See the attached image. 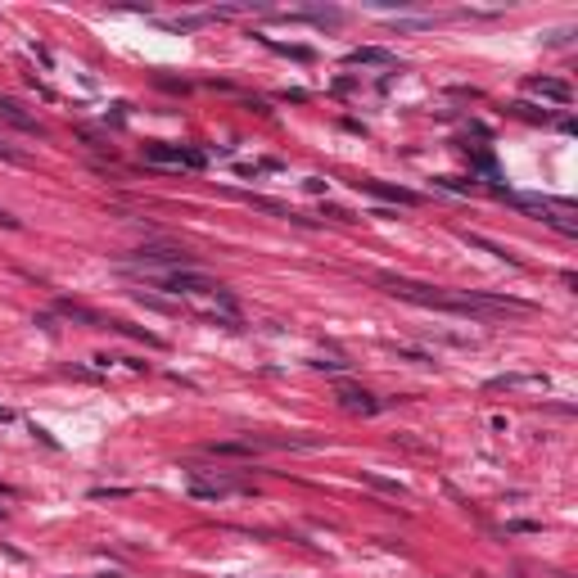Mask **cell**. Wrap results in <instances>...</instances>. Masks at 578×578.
Listing matches in <instances>:
<instances>
[{
	"instance_id": "1",
	"label": "cell",
	"mask_w": 578,
	"mask_h": 578,
	"mask_svg": "<svg viewBox=\"0 0 578 578\" xmlns=\"http://www.w3.org/2000/svg\"><path fill=\"white\" fill-rule=\"evenodd\" d=\"M380 285L393 298H407V303L434 307V312H457V316H497V312H528L515 298H488V294H438L434 285H416L407 276H380Z\"/></svg>"
},
{
	"instance_id": "2",
	"label": "cell",
	"mask_w": 578,
	"mask_h": 578,
	"mask_svg": "<svg viewBox=\"0 0 578 578\" xmlns=\"http://www.w3.org/2000/svg\"><path fill=\"white\" fill-rule=\"evenodd\" d=\"M140 285L168 289V294H204V298H226V285H217L213 276L195 272V267H177V272H154V267H127Z\"/></svg>"
},
{
	"instance_id": "3",
	"label": "cell",
	"mask_w": 578,
	"mask_h": 578,
	"mask_svg": "<svg viewBox=\"0 0 578 578\" xmlns=\"http://www.w3.org/2000/svg\"><path fill=\"white\" fill-rule=\"evenodd\" d=\"M140 158L149 168H168V172H199L208 163L204 149H186V144H144Z\"/></svg>"
},
{
	"instance_id": "4",
	"label": "cell",
	"mask_w": 578,
	"mask_h": 578,
	"mask_svg": "<svg viewBox=\"0 0 578 578\" xmlns=\"http://www.w3.org/2000/svg\"><path fill=\"white\" fill-rule=\"evenodd\" d=\"M515 208H524V213H533L538 221H547V226H556L561 235H578V221H574V208L570 204H556V199H533V195H506Z\"/></svg>"
},
{
	"instance_id": "5",
	"label": "cell",
	"mask_w": 578,
	"mask_h": 578,
	"mask_svg": "<svg viewBox=\"0 0 578 578\" xmlns=\"http://www.w3.org/2000/svg\"><path fill=\"white\" fill-rule=\"evenodd\" d=\"M127 267H154V272H177V267H195V258L177 244H140Z\"/></svg>"
},
{
	"instance_id": "6",
	"label": "cell",
	"mask_w": 578,
	"mask_h": 578,
	"mask_svg": "<svg viewBox=\"0 0 578 578\" xmlns=\"http://www.w3.org/2000/svg\"><path fill=\"white\" fill-rule=\"evenodd\" d=\"M334 398H339V407H343V411H353V416H375V411L384 407V402L375 398L371 389H362V384H348V380L334 384Z\"/></svg>"
},
{
	"instance_id": "7",
	"label": "cell",
	"mask_w": 578,
	"mask_h": 578,
	"mask_svg": "<svg viewBox=\"0 0 578 578\" xmlns=\"http://www.w3.org/2000/svg\"><path fill=\"white\" fill-rule=\"evenodd\" d=\"M524 91H528V95H538V100H551V104H561V109L574 100L570 82H561V77H528V82H524Z\"/></svg>"
},
{
	"instance_id": "8",
	"label": "cell",
	"mask_w": 578,
	"mask_h": 578,
	"mask_svg": "<svg viewBox=\"0 0 578 578\" xmlns=\"http://www.w3.org/2000/svg\"><path fill=\"white\" fill-rule=\"evenodd\" d=\"M357 190H366V195H375V199H389V204H402V208L420 204V195H416V190H402V186H384V181H357Z\"/></svg>"
},
{
	"instance_id": "9",
	"label": "cell",
	"mask_w": 578,
	"mask_h": 578,
	"mask_svg": "<svg viewBox=\"0 0 578 578\" xmlns=\"http://www.w3.org/2000/svg\"><path fill=\"white\" fill-rule=\"evenodd\" d=\"M0 118H5L9 127H18V131H36V136H41V122H36L18 100H9V95H0Z\"/></svg>"
},
{
	"instance_id": "10",
	"label": "cell",
	"mask_w": 578,
	"mask_h": 578,
	"mask_svg": "<svg viewBox=\"0 0 578 578\" xmlns=\"http://www.w3.org/2000/svg\"><path fill=\"white\" fill-rule=\"evenodd\" d=\"M371 64H393V54L384 45H357V50H348V68H371Z\"/></svg>"
},
{
	"instance_id": "11",
	"label": "cell",
	"mask_w": 578,
	"mask_h": 578,
	"mask_svg": "<svg viewBox=\"0 0 578 578\" xmlns=\"http://www.w3.org/2000/svg\"><path fill=\"white\" fill-rule=\"evenodd\" d=\"M54 307H59V312H64V316H73V321H86V325H109V321H104V316H100V312H91V307H82V303H73V298H59V303H54Z\"/></svg>"
},
{
	"instance_id": "12",
	"label": "cell",
	"mask_w": 578,
	"mask_h": 578,
	"mask_svg": "<svg viewBox=\"0 0 578 578\" xmlns=\"http://www.w3.org/2000/svg\"><path fill=\"white\" fill-rule=\"evenodd\" d=\"M461 239H466V244H475V249H484V253H493V258H506L510 267H519V262H515V258L506 253L502 244H493V239H484V235H470V230H461Z\"/></svg>"
},
{
	"instance_id": "13",
	"label": "cell",
	"mask_w": 578,
	"mask_h": 578,
	"mask_svg": "<svg viewBox=\"0 0 578 578\" xmlns=\"http://www.w3.org/2000/svg\"><path fill=\"white\" fill-rule=\"evenodd\" d=\"M362 479H366L371 488H380V493H389V497H402V502H407V488H402L398 479H380V475H371V470H366Z\"/></svg>"
},
{
	"instance_id": "14",
	"label": "cell",
	"mask_w": 578,
	"mask_h": 578,
	"mask_svg": "<svg viewBox=\"0 0 578 578\" xmlns=\"http://www.w3.org/2000/svg\"><path fill=\"white\" fill-rule=\"evenodd\" d=\"M312 366H316V371H348V362H343V357H321Z\"/></svg>"
},
{
	"instance_id": "15",
	"label": "cell",
	"mask_w": 578,
	"mask_h": 578,
	"mask_svg": "<svg viewBox=\"0 0 578 578\" xmlns=\"http://www.w3.org/2000/svg\"><path fill=\"white\" fill-rule=\"evenodd\" d=\"M0 158H5V163H23V154H18L14 144H5V140H0Z\"/></svg>"
},
{
	"instance_id": "16",
	"label": "cell",
	"mask_w": 578,
	"mask_h": 578,
	"mask_svg": "<svg viewBox=\"0 0 578 578\" xmlns=\"http://www.w3.org/2000/svg\"><path fill=\"white\" fill-rule=\"evenodd\" d=\"M91 497H131V488H95Z\"/></svg>"
},
{
	"instance_id": "17",
	"label": "cell",
	"mask_w": 578,
	"mask_h": 578,
	"mask_svg": "<svg viewBox=\"0 0 578 578\" xmlns=\"http://www.w3.org/2000/svg\"><path fill=\"white\" fill-rule=\"evenodd\" d=\"M0 226H9V230H18V217H9V213H0Z\"/></svg>"
},
{
	"instance_id": "18",
	"label": "cell",
	"mask_w": 578,
	"mask_h": 578,
	"mask_svg": "<svg viewBox=\"0 0 578 578\" xmlns=\"http://www.w3.org/2000/svg\"><path fill=\"white\" fill-rule=\"evenodd\" d=\"M9 420H14V411H9V407H0V425H9Z\"/></svg>"
},
{
	"instance_id": "19",
	"label": "cell",
	"mask_w": 578,
	"mask_h": 578,
	"mask_svg": "<svg viewBox=\"0 0 578 578\" xmlns=\"http://www.w3.org/2000/svg\"><path fill=\"white\" fill-rule=\"evenodd\" d=\"M0 497H18V493H14V488H9V484H0Z\"/></svg>"
},
{
	"instance_id": "20",
	"label": "cell",
	"mask_w": 578,
	"mask_h": 578,
	"mask_svg": "<svg viewBox=\"0 0 578 578\" xmlns=\"http://www.w3.org/2000/svg\"><path fill=\"white\" fill-rule=\"evenodd\" d=\"M95 578H118V574H95Z\"/></svg>"
}]
</instances>
